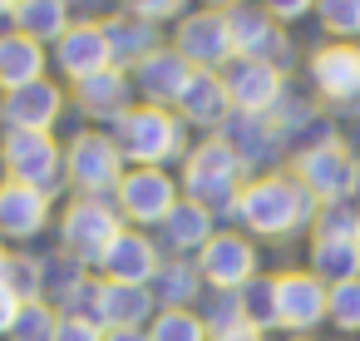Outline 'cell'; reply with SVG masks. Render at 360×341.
I'll use <instances>...</instances> for the list:
<instances>
[{
    "label": "cell",
    "instance_id": "8992f818",
    "mask_svg": "<svg viewBox=\"0 0 360 341\" xmlns=\"http://www.w3.org/2000/svg\"><path fill=\"white\" fill-rule=\"evenodd\" d=\"M124 232V213L109 208L104 198H75L60 218V237L70 247V257L84 267V262H99L109 252V242Z\"/></svg>",
    "mask_w": 360,
    "mask_h": 341
},
{
    "label": "cell",
    "instance_id": "603a6c76",
    "mask_svg": "<svg viewBox=\"0 0 360 341\" xmlns=\"http://www.w3.org/2000/svg\"><path fill=\"white\" fill-rule=\"evenodd\" d=\"M45 80V45L25 40L20 30H0V89H25Z\"/></svg>",
    "mask_w": 360,
    "mask_h": 341
},
{
    "label": "cell",
    "instance_id": "d6986e66",
    "mask_svg": "<svg viewBox=\"0 0 360 341\" xmlns=\"http://www.w3.org/2000/svg\"><path fill=\"white\" fill-rule=\"evenodd\" d=\"M173 109H178L183 124L222 129L227 114H232V99H227V89H222V75H217V70H193V80L183 85V94H178Z\"/></svg>",
    "mask_w": 360,
    "mask_h": 341
},
{
    "label": "cell",
    "instance_id": "5bb4252c",
    "mask_svg": "<svg viewBox=\"0 0 360 341\" xmlns=\"http://www.w3.org/2000/svg\"><path fill=\"white\" fill-rule=\"evenodd\" d=\"M276 292V326L286 331H311L326 316V282L316 272H281L271 277Z\"/></svg>",
    "mask_w": 360,
    "mask_h": 341
},
{
    "label": "cell",
    "instance_id": "d6a6232c",
    "mask_svg": "<svg viewBox=\"0 0 360 341\" xmlns=\"http://www.w3.org/2000/svg\"><path fill=\"white\" fill-rule=\"evenodd\" d=\"M55 331H60V316H55V306H45V297L40 302H20L11 341H55Z\"/></svg>",
    "mask_w": 360,
    "mask_h": 341
},
{
    "label": "cell",
    "instance_id": "7a4b0ae2",
    "mask_svg": "<svg viewBox=\"0 0 360 341\" xmlns=\"http://www.w3.org/2000/svg\"><path fill=\"white\" fill-rule=\"evenodd\" d=\"M114 144L124 159H134L139 168H163L168 159H178L188 149V134H183V119L173 109H158V104H139L129 109L119 124H114Z\"/></svg>",
    "mask_w": 360,
    "mask_h": 341
},
{
    "label": "cell",
    "instance_id": "ab89813d",
    "mask_svg": "<svg viewBox=\"0 0 360 341\" xmlns=\"http://www.w3.org/2000/svg\"><path fill=\"white\" fill-rule=\"evenodd\" d=\"M15 311H20V302L0 287V336H11V326H15Z\"/></svg>",
    "mask_w": 360,
    "mask_h": 341
},
{
    "label": "cell",
    "instance_id": "b9f144b4",
    "mask_svg": "<svg viewBox=\"0 0 360 341\" xmlns=\"http://www.w3.org/2000/svg\"><path fill=\"white\" fill-rule=\"evenodd\" d=\"M207 341H262V331H252V326H237V331H217V336H207Z\"/></svg>",
    "mask_w": 360,
    "mask_h": 341
},
{
    "label": "cell",
    "instance_id": "52a82bcc",
    "mask_svg": "<svg viewBox=\"0 0 360 341\" xmlns=\"http://www.w3.org/2000/svg\"><path fill=\"white\" fill-rule=\"evenodd\" d=\"M65 178L79 188V198H99L114 193L124 178V154L109 134H79L65 149Z\"/></svg>",
    "mask_w": 360,
    "mask_h": 341
},
{
    "label": "cell",
    "instance_id": "9c48e42d",
    "mask_svg": "<svg viewBox=\"0 0 360 341\" xmlns=\"http://www.w3.org/2000/svg\"><path fill=\"white\" fill-rule=\"evenodd\" d=\"M173 50L193 65V70H222L237 50H232V30H227V11H188L173 30Z\"/></svg>",
    "mask_w": 360,
    "mask_h": 341
},
{
    "label": "cell",
    "instance_id": "9a60e30c",
    "mask_svg": "<svg viewBox=\"0 0 360 341\" xmlns=\"http://www.w3.org/2000/svg\"><path fill=\"white\" fill-rule=\"evenodd\" d=\"M311 85L321 89V99L350 109L360 104V50L350 40H335V45H321L311 55Z\"/></svg>",
    "mask_w": 360,
    "mask_h": 341
},
{
    "label": "cell",
    "instance_id": "4316f807",
    "mask_svg": "<svg viewBox=\"0 0 360 341\" xmlns=\"http://www.w3.org/2000/svg\"><path fill=\"white\" fill-rule=\"evenodd\" d=\"M207 237H212V213L198 208V203H188V198L163 218V242L178 247V252H188V247H207Z\"/></svg>",
    "mask_w": 360,
    "mask_h": 341
},
{
    "label": "cell",
    "instance_id": "4fadbf2b",
    "mask_svg": "<svg viewBox=\"0 0 360 341\" xmlns=\"http://www.w3.org/2000/svg\"><path fill=\"white\" fill-rule=\"evenodd\" d=\"M198 272L217 292H237V287H247L257 277V247L242 232H212L202 257H198Z\"/></svg>",
    "mask_w": 360,
    "mask_h": 341
},
{
    "label": "cell",
    "instance_id": "2e32d148",
    "mask_svg": "<svg viewBox=\"0 0 360 341\" xmlns=\"http://www.w3.org/2000/svg\"><path fill=\"white\" fill-rule=\"evenodd\" d=\"M60 114H65V94L50 80H35L25 89H11L6 104H0V119H6L11 129H20V134H50Z\"/></svg>",
    "mask_w": 360,
    "mask_h": 341
},
{
    "label": "cell",
    "instance_id": "277c9868",
    "mask_svg": "<svg viewBox=\"0 0 360 341\" xmlns=\"http://www.w3.org/2000/svg\"><path fill=\"white\" fill-rule=\"evenodd\" d=\"M296 183L321 203H350V193L360 188V159L340 139H321L296 154Z\"/></svg>",
    "mask_w": 360,
    "mask_h": 341
},
{
    "label": "cell",
    "instance_id": "4dcf8cb0",
    "mask_svg": "<svg viewBox=\"0 0 360 341\" xmlns=\"http://www.w3.org/2000/svg\"><path fill=\"white\" fill-rule=\"evenodd\" d=\"M153 282H158L163 306H188V302L198 297V287H202V272H198L193 262H163Z\"/></svg>",
    "mask_w": 360,
    "mask_h": 341
},
{
    "label": "cell",
    "instance_id": "ac0fdd59",
    "mask_svg": "<svg viewBox=\"0 0 360 341\" xmlns=\"http://www.w3.org/2000/svg\"><path fill=\"white\" fill-rule=\"evenodd\" d=\"M99 267H104V282L148 287V282L158 277L163 257H158V247H153V242H148L143 232H119V237L109 242V252L99 257Z\"/></svg>",
    "mask_w": 360,
    "mask_h": 341
},
{
    "label": "cell",
    "instance_id": "7bdbcfd3",
    "mask_svg": "<svg viewBox=\"0 0 360 341\" xmlns=\"http://www.w3.org/2000/svg\"><path fill=\"white\" fill-rule=\"evenodd\" d=\"M232 6H247V0H207V11H232Z\"/></svg>",
    "mask_w": 360,
    "mask_h": 341
},
{
    "label": "cell",
    "instance_id": "e575fe53",
    "mask_svg": "<svg viewBox=\"0 0 360 341\" xmlns=\"http://www.w3.org/2000/svg\"><path fill=\"white\" fill-rule=\"evenodd\" d=\"M326 316H330L340 331H360V277L326 287Z\"/></svg>",
    "mask_w": 360,
    "mask_h": 341
},
{
    "label": "cell",
    "instance_id": "484cf974",
    "mask_svg": "<svg viewBox=\"0 0 360 341\" xmlns=\"http://www.w3.org/2000/svg\"><path fill=\"white\" fill-rule=\"evenodd\" d=\"M222 144H227L242 163H252V159H266V154L281 144V129H276L266 114H237V119L222 124Z\"/></svg>",
    "mask_w": 360,
    "mask_h": 341
},
{
    "label": "cell",
    "instance_id": "e0dca14e",
    "mask_svg": "<svg viewBox=\"0 0 360 341\" xmlns=\"http://www.w3.org/2000/svg\"><path fill=\"white\" fill-rule=\"evenodd\" d=\"M188 80H193V65H188L173 45H158L148 60L134 65V85H139V94H143V104H158V109H173Z\"/></svg>",
    "mask_w": 360,
    "mask_h": 341
},
{
    "label": "cell",
    "instance_id": "ee69618b",
    "mask_svg": "<svg viewBox=\"0 0 360 341\" xmlns=\"http://www.w3.org/2000/svg\"><path fill=\"white\" fill-rule=\"evenodd\" d=\"M11 20V6H6V0H0V25H6Z\"/></svg>",
    "mask_w": 360,
    "mask_h": 341
},
{
    "label": "cell",
    "instance_id": "8fae6325",
    "mask_svg": "<svg viewBox=\"0 0 360 341\" xmlns=\"http://www.w3.org/2000/svg\"><path fill=\"white\" fill-rule=\"evenodd\" d=\"M55 70L75 85H84L89 75H104L114 70V55H109V40H104V25L99 20H75L60 40H55Z\"/></svg>",
    "mask_w": 360,
    "mask_h": 341
},
{
    "label": "cell",
    "instance_id": "3957f363",
    "mask_svg": "<svg viewBox=\"0 0 360 341\" xmlns=\"http://www.w3.org/2000/svg\"><path fill=\"white\" fill-rule=\"evenodd\" d=\"M242 173H247V163H242L222 139H207V144H198V149L188 154V163H183V193H188V203H198V208H207V213L237 208Z\"/></svg>",
    "mask_w": 360,
    "mask_h": 341
},
{
    "label": "cell",
    "instance_id": "ffe728a7",
    "mask_svg": "<svg viewBox=\"0 0 360 341\" xmlns=\"http://www.w3.org/2000/svg\"><path fill=\"white\" fill-rule=\"evenodd\" d=\"M45 223H50V198L45 193H35L25 183H11V178L0 183V232L15 237V242H30V237L45 232Z\"/></svg>",
    "mask_w": 360,
    "mask_h": 341
},
{
    "label": "cell",
    "instance_id": "d590c367",
    "mask_svg": "<svg viewBox=\"0 0 360 341\" xmlns=\"http://www.w3.org/2000/svg\"><path fill=\"white\" fill-rule=\"evenodd\" d=\"M316 16H321V30L335 40L360 35V0H316Z\"/></svg>",
    "mask_w": 360,
    "mask_h": 341
},
{
    "label": "cell",
    "instance_id": "83f0119b",
    "mask_svg": "<svg viewBox=\"0 0 360 341\" xmlns=\"http://www.w3.org/2000/svg\"><path fill=\"white\" fill-rule=\"evenodd\" d=\"M311 267L330 287L350 282V277H360V242H321V237H311Z\"/></svg>",
    "mask_w": 360,
    "mask_h": 341
},
{
    "label": "cell",
    "instance_id": "ba28073f",
    "mask_svg": "<svg viewBox=\"0 0 360 341\" xmlns=\"http://www.w3.org/2000/svg\"><path fill=\"white\" fill-rule=\"evenodd\" d=\"M217 75H222V89H227V99H232L237 114H271L276 99L286 94L281 65H266V60H242V55H232Z\"/></svg>",
    "mask_w": 360,
    "mask_h": 341
},
{
    "label": "cell",
    "instance_id": "30bf717a",
    "mask_svg": "<svg viewBox=\"0 0 360 341\" xmlns=\"http://www.w3.org/2000/svg\"><path fill=\"white\" fill-rule=\"evenodd\" d=\"M114 198H119V213L129 218V223H163L183 198H178V183L163 173V168H134V173H124L119 178V188H114Z\"/></svg>",
    "mask_w": 360,
    "mask_h": 341
},
{
    "label": "cell",
    "instance_id": "f6af8a7d",
    "mask_svg": "<svg viewBox=\"0 0 360 341\" xmlns=\"http://www.w3.org/2000/svg\"><path fill=\"white\" fill-rule=\"evenodd\" d=\"M6 6H20V0H6Z\"/></svg>",
    "mask_w": 360,
    "mask_h": 341
},
{
    "label": "cell",
    "instance_id": "f35d334b",
    "mask_svg": "<svg viewBox=\"0 0 360 341\" xmlns=\"http://www.w3.org/2000/svg\"><path fill=\"white\" fill-rule=\"evenodd\" d=\"M55 341H104V326L89 321V316H60Z\"/></svg>",
    "mask_w": 360,
    "mask_h": 341
},
{
    "label": "cell",
    "instance_id": "f1b7e54d",
    "mask_svg": "<svg viewBox=\"0 0 360 341\" xmlns=\"http://www.w3.org/2000/svg\"><path fill=\"white\" fill-rule=\"evenodd\" d=\"M0 287H6L15 302H40V292H45V262H35L25 252H6V262H0Z\"/></svg>",
    "mask_w": 360,
    "mask_h": 341
},
{
    "label": "cell",
    "instance_id": "836d02e7",
    "mask_svg": "<svg viewBox=\"0 0 360 341\" xmlns=\"http://www.w3.org/2000/svg\"><path fill=\"white\" fill-rule=\"evenodd\" d=\"M316 237L321 242H360V213L350 203H326L316 213Z\"/></svg>",
    "mask_w": 360,
    "mask_h": 341
},
{
    "label": "cell",
    "instance_id": "5b68a950",
    "mask_svg": "<svg viewBox=\"0 0 360 341\" xmlns=\"http://www.w3.org/2000/svg\"><path fill=\"white\" fill-rule=\"evenodd\" d=\"M0 154H6V178L11 183H25V188H35L45 198L60 193V183H65V149L50 134H20V129H11Z\"/></svg>",
    "mask_w": 360,
    "mask_h": 341
},
{
    "label": "cell",
    "instance_id": "7c38bea8",
    "mask_svg": "<svg viewBox=\"0 0 360 341\" xmlns=\"http://www.w3.org/2000/svg\"><path fill=\"white\" fill-rule=\"evenodd\" d=\"M227 30H232V50H237L242 60L286 65V55H291L286 30H281L262 6H232V11H227Z\"/></svg>",
    "mask_w": 360,
    "mask_h": 341
},
{
    "label": "cell",
    "instance_id": "1f68e13d",
    "mask_svg": "<svg viewBox=\"0 0 360 341\" xmlns=\"http://www.w3.org/2000/svg\"><path fill=\"white\" fill-rule=\"evenodd\" d=\"M148 341H207V326L188 306H163L148 326Z\"/></svg>",
    "mask_w": 360,
    "mask_h": 341
},
{
    "label": "cell",
    "instance_id": "44dd1931",
    "mask_svg": "<svg viewBox=\"0 0 360 341\" xmlns=\"http://www.w3.org/2000/svg\"><path fill=\"white\" fill-rule=\"evenodd\" d=\"M153 316V292L148 287H124V282H99L94 321L119 331V326H143Z\"/></svg>",
    "mask_w": 360,
    "mask_h": 341
},
{
    "label": "cell",
    "instance_id": "8d00e7d4",
    "mask_svg": "<svg viewBox=\"0 0 360 341\" xmlns=\"http://www.w3.org/2000/svg\"><path fill=\"white\" fill-rule=\"evenodd\" d=\"M124 11H129L134 20L163 25V20H183V16H188V0H124Z\"/></svg>",
    "mask_w": 360,
    "mask_h": 341
},
{
    "label": "cell",
    "instance_id": "6da1fadb",
    "mask_svg": "<svg viewBox=\"0 0 360 341\" xmlns=\"http://www.w3.org/2000/svg\"><path fill=\"white\" fill-rule=\"evenodd\" d=\"M311 203H316V198H311L296 178L266 173V178L242 183L232 213H237L242 228H252V232H262V237H291L296 228L311 223Z\"/></svg>",
    "mask_w": 360,
    "mask_h": 341
},
{
    "label": "cell",
    "instance_id": "f546056e",
    "mask_svg": "<svg viewBox=\"0 0 360 341\" xmlns=\"http://www.w3.org/2000/svg\"><path fill=\"white\" fill-rule=\"evenodd\" d=\"M237 297V306H242V321L252 326V331H266V326H276V292H271V277L262 282V277H252L247 287H237L232 292Z\"/></svg>",
    "mask_w": 360,
    "mask_h": 341
},
{
    "label": "cell",
    "instance_id": "cb8c5ba5",
    "mask_svg": "<svg viewBox=\"0 0 360 341\" xmlns=\"http://www.w3.org/2000/svg\"><path fill=\"white\" fill-rule=\"evenodd\" d=\"M104 25V40H109V55H114V70H134L139 60H148L158 50V25L148 20H134V16H109L99 20Z\"/></svg>",
    "mask_w": 360,
    "mask_h": 341
},
{
    "label": "cell",
    "instance_id": "7402d4cb",
    "mask_svg": "<svg viewBox=\"0 0 360 341\" xmlns=\"http://www.w3.org/2000/svg\"><path fill=\"white\" fill-rule=\"evenodd\" d=\"M129 75L124 70H104V75H89L84 85H75V104L89 114V119H124L134 104H129Z\"/></svg>",
    "mask_w": 360,
    "mask_h": 341
},
{
    "label": "cell",
    "instance_id": "74e56055",
    "mask_svg": "<svg viewBox=\"0 0 360 341\" xmlns=\"http://www.w3.org/2000/svg\"><path fill=\"white\" fill-rule=\"evenodd\" d=\"M262 11L276 20V25H296L316 11V0H262Z\"/></svg>",
    "mask_w": 360,
    "mask_h": 341
},
{
    "label": "cell",
    "instance_id": "60d3db41",
    "mask_svg": "<svg viewBox=\"0 0 360 341\" xmlns=\"http://www.w3.org/2000/svg\"><path fill=\"white\" fill-rule=\"evenodd\" d=\"M104 341H148L143 326H119V331H104Z\"/></svg>",
    "mask_w": 360,
    "mask_h": 341
},
{
    "label": "cell",
    "instance_id": "bcb514c9",
    "mask_svg": "<svg viewBox=\"0 0 360 341\" xmlns=\"http://www.w3.org/2000/svg\"><path fill=\"white\" fill-rule=\"evenodd\" d=\"M0 262H6V247H0Z\"/></svg>",
    "mask_w": 360,
    "mask_h": 341
},
{
    "label": "cell",
    "instance_id": "d4e9b609",
    "mask_svg": "<svg viewBox=\"0 0 360 341\" xmlns=\"http://www.w3.org/2000/svg\"><path fill=\"white\" fill-rule=\"evenodd\" d=\"M11 25L35 45H55L75 25L70 20V0H20V6H11Z\"/></svg>",
    "mask_w": 360,
    "mask_h": 341
}]
</instances>
